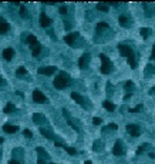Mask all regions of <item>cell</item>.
I'll use <instances>...</instances> for the list:
<instances>
[{"mask_svg":"<svg viewBox=\"0 0 155 164\" xmlns=\"http://www.w3.org/2000/svg\"><path fill=\"white\" fill-rule=\"evenodd\" d=\"M20 16L23 17V19H29V12H27V9L23 6V4H20Z\"/></svg>","mask_w":155,"mask_h":164,"instance_id":"1f68e13d","label":"cell"},{"mask_svg":"<svg viewBox=\"0 0 155 164\" xmlns=\"http://www.w3.org/2000/svg\"><path fill=\"white\" fill-rule=\"evenodd\" d=\"M151 59L152 60H155V44L152 46V51H151Z\"/></svg>","mask_w":155,"mask_h":164,"instance_id":"ab89813d","label":"cell"},{"mask_svg":"<svg viewBox=\"0 0 155 164\" xmlns=\"http://www.w3.org/2000/svg\"><path fill=\"white\" fill-rule=\"evenodd\" d=\"M2 144H3V138L0 137V146H2Z\"/></svg>","mask_w":155,"mask_h":164,"instance_id":"ee69618b","label":"cell"},{"mask_svg":"<svg viewBox=\"0 0 155 164\" xmlns=\"http://www.w3.org/2000/svg\"><path fill=\"white\" fill-rule=\"evenodd\" d=\"M95 9H97L98 12L107 13V12H108V4L107 3H97V4H95Z\"/></svg>","mask_w":155,"mask_h":164,"instance_id":"d4e9b609","label":"cell"},{"mask_svg":"<svg viewBox=\"0 0 155 164\" xmlns=\"http://www.w3.org/2000/svg\"><path fill=\"white\" fill-rule=\"evenodd\" d=\"M112 153H114L115 156H124L125 154V146H124V143H122V140H117L114 143Z\"/></svg>","mask_w":155,"mask_h":164,"instance_id":"8992f818","label":"cell"},{"mask_svg":"<svg viewBox=\"0 0 155 164\" xmlns=\"http://www.w3.org/2000/svg\"><path fill=\"white\" fill-rule=\"evenodd\" d=\"M3 111L6 114H10V113H14V111H16V106H14L13 103H7L6 104V107L3 109Z\"/></svg>","mask_w":155,"mask_h":164,"instance_id":"cb8c5ba5","label":"cell"},{"mask_svg":"<svg viewBox=\"0 0 155 164\" xmlns=\"http://www.w3.org/2000/svg\"><path fill=\"white\" fill-rule=\"evenodd\" d=\"M139 34H141L144 39H148L149 34H151V29H148V27H142V29H139Z\"/></svg>","mask_w":155,"mask_h":164,"instance_id":"484cf974","label":"cell"},{"mask_svg":"<svg viewBox=\"0 0 155 164\" xmlns=\"http://www.w3.org/2000/svg\"><path fill=\"white\" fill-rule=\"evenodd\" d=\"M2 56H3V59H4V60L10 61L11 59L14 57V50H13V49H4V50H3V53H2Z\"/></svg>","mask_w":155,"mask_h":164,"instance_id":"ac0fdd59","label":"cell"},{"mask_svg":"<svg viewBox=\"0 0 155 164\" xmlns=\"http://www.w3.org/2000/svg\"><path fill=\"white\" fill-rule=\"evenodd\" d=\"M51 19L47 16V14L44 13V12H41V14H40V19H39V23H40V26L41 27H46V29H48V27L51 26Z\"/></svg>","mask_w":155,"mask_h":164,"instance_id":"8fae6325","label":"cell"},{"mask_svg":"<svg viewBox=\"0 0 155 164\" xmlns=\"http://www.w3.org/2000/svg\"><path fill=\"white\" fill-rule=\"evenodd\" d=\"M142 7L145 9V16H147V17H151L152 14H154V12H152V9L149 7V4L144 3V4H142Z\"/></svg>","mask_w":155,"mask_h":164,"instance_id":"83f0119b","label":"cell"},{"mask_svg":"<svg viewBox=\"0 0 155 164\" xmlns=\"http://www.w3.org/2000/svg\"><path fill=\"white\" fill-rule=\"evenodd\" d=\"M93 150L95 151H101L103 150V143L100 140H95L94 143H93Z\"/></svg>","mask_w":155,"mask_h":164,"instance_id":"f546056e","label":"cell"},{"mask_svg":"<svg viewBox=\"0 0 155 164\" xmlns=\"http://www.w3.org/2000/svg\"><path fill=\"white\" fill-rule=\"evenodd\" d=\"M60 13H61V14H67V13H68V9H67L66 6H61V7H60Z\"/></svg>","mask_w":155,"mask_h":164,"instance_id":"f35d334b","label":"cell"},{"mask_svg":"<svg viewBox=\"0 0 155 164\" xmlns=\"http://www.w3.org/2000/svg\"><path fill=\"white\" fill-rule=\"evenodd\" d=\"M117 128H118V126H117L115 123H110V124L107 126V127H103L101 131H103V133H107L108 130H117Z\"/></svg>","mask_w":155,"mask_h":164,"instance_id":"4dcf8cb0","label":"cell"},{"mask_svg":"<svg viewBox=\"0 0 155 164\" xmlns=\"http://www.w3.org/2000/svg\"><path fill=\"white\" fill-rule=\"evenodd\" d=\"M151 147H152V146H149V144H142V146H139V147L137 148V151H135V153H137V154H142L145 150H147V148H151Z\"/></svg>","mask_w":155,"mask_h":164,"instance_id":"d6a6232c","label":"cell"},{"mask_svg":"<svg viewBox=\"0 0 155 164\" xmlns=\"http://www.w3.org/2000/svg\"><path fill=\"white\" fill-rule=\"evenodd\" d=\"M66 151H67L68 154H71V156H74V154H77V150H75V148H73V147H66Z\"/></svg>","mask_w":155,"mask_h":164,"instance_id":"d590c367","label":"cell"},{"mask_svg":"<svg viewBox=\"0 0 155 164\" xmlns=\"http://www.w3.org/2000/svg\"><path fill=\"white\" fill-rule=\"evenodd\" d=\"M90 61H91V56H90V53L81 54L80 59H78V67H80V69H87L88 64H90Z\"/></svg>","mask_w":155,"mask_h":164,"instance_id":"ba28073f","label":"cell"},{"mask_svg":"<svg viewBox=\"0 0 155 164\" xmlns=\"http://www.w3.org/2000/svg\"><path fill=\"white\" fill-rule=\"evenodd\" d=\"M118 23H120V26H122V27H130L131 26V19H130L128 16H120L118 17Z\"/></svg>","mask_w":155,"mask_h":164,"instance_id":"e0dca14e","label":"cell"},{"mask_svg":"<svg viewBox=\"0 0 155 164\" xmlns=\"http://www.w3.org/2000/svg\"><path fill=\"white\" fill-rule=\"evenodd\" d=\"M9 30H10V24L7 23V20H6V19H3V17H0V34L7 33Z\"/></svg>","mask_w":155,"mask_h":164,"instance_id":"2e32d148","label":"cell"},{"mask_svg":"<svg viewBox=\"0 0 155 164\" xmlns=\"http://www.w3.org/2000/svg\"><path fill=\"white\" fill-rule=\"evenodd\" d=\"M36 151L39 154V158H37V164H50L48 160H50V156L43 147H36Z\"/></svg>","mask_w":155,"mask_h":164,"instance_id":"5b68a950","label":"cell"},{"mask_svg":"<svg viewBox=\"0 0 155 164\" xmlns=\"http://www.w3.org/2000/svg\"><path fill=\"white\" fill-rule=\"evenodd\" d=\"M78 36H80V33H77V31H74V33H70V34H67V36L64 37V41L68 44V46L77 47V46H75V40L78 39Z\"/></svg>","mask_w":155,"mask_h":164,"instance_id":"7c38bea8","label":"cell"},{"mask_svg":"<svg viewBox=\"0 0 155 164\" xmlns=\"http://www.w3.org/2000/svg\"><path fill=\"white\" fill-rule=\"evenodd\" d=\"M33 100H34V103H39V104L47 103V97H46L43 94V91L39 90V89H36V90L33 91Z\"/></svg>","mask_w":155,"mask_h":164,"instance_id":"52a82bcc","label":"cell"},{"mask_svg":"<svg viewBox=\"0 0 155 164\" xmlns=\"http://www.w3.org/2000/svg\"><path fill=\"white\" fill-rule=\"evenodd\" d=\"M7 164H24V163H20V161H17V160H10Z\"/></svg>","mask_w":155,"mask_h":164,"instance_id":"60d3db41","label":"cell"},{"mask_svg":"<svg viewBox=\"0 0 155 164\" xmlns=\"http://www.w3.org/2000/svg\"><path fill=\"white\" fill-rule=\"evenodd\" d=\"M26 41H27V44H29V47L31 49V54H33L34 57H37L41 51V44H40V41L37 40V37L33 36V34H29Z\"/></svg>","mask_w":155,"mask_h":164,"instance_id":"3957f363","label":"cell"},{"mask_svg":"<svg viewBox=\"0 0 155 164\" xmlns=\"http://www.w3.org/2000/svg\"><path fill=\"white\" fill-rule=\"evenodd\" d=\"M100 60H101V73L103 74H110L112 71V63L107 54L101 53L100 54Z\"/></svg>","mask_w":155,"mask_h":164,"instance_id":"277c9868","label":"cell"},{"mask_svg":"<svg viewBox=\"0 0 155 164\" xmlns=\"http://www.w3.org/2000/svg\"><path fill=\"white\" fill-rule=\"evenodd\" d=\"M127 131L131 137H138L141 134V127L137 124H127Z\"/></svg>","mask_w":155,"mask_h":164,"instance_id":"9c48e42d","label":"cell"},{"mask_svg":"<svg viewBox=\"0 0 155 164\" xmlns=\"http://www.w3.org/2000/svg\"><path fill=\"white\" fill-rule=\"evenodd\" d=\"M149 74H155V67L152 64H147L145 67V76H149Z\"/></svg>","mask_w":155,"mask_h":164,"instance_id":"f1b7e54d","label":"cell"},{"mask_svg":"<svg viewBox=\"0 0 155 164\" xmlns=\"http://www.w3.org/2000/svg\"><path fill=\"white\" fill-rule=\"evenodd\" d=\"M71 83V79L68 77L67 73H64V71H60V73L56 76V79H54L53 84H54V87L57 89V90H63V89L68 87Z\"/></svg>","mask_w":155,"mask_h":164,"instance_id":"7a4b0ae2","label":"cell"},{"mask_svg":"<svg viewBox=\"0 0 155 164\" xmlns=\"http://www.w3.org/2000/svg\"><path fill=\"white\" fill-rule=\"evenodd\" d=\"M13 160H21V158H23V150H21V148H14L13 150Z\"/></svg>","mask_w":155,"mask_h":164,"instance_id":"603a6c76","label":"cell"},{"mask_svg":"<svg viewBox=\"0 0 155 164\" xmlns=\"http://www.w3.org/2000/svg\"><path fill=\"white\" fill-rule=\"evenodd\" d=\"M16 74H17L19 77H20V76H26V74H27L26 67H23V66H21V67H19V69L16 70Z\"/></svg>","mask_w":155,"mask_h":164,"instance_id":"836d02e7","label":"cell"},{"mask_svg":"<svg viewBox=\"0 0 155 164\" xmlns=\"http://www.w3.org/2000/svg\"><path fill=\"white\" fill-rule=\"evenodd\" d=\"M93 123H94L95 126H98V124H101V123H103V120H101L100 117H94V118H93Z\"/></svg>","mask_w":155,"mask_h":164,"instance_id":"74e56055","label":"cell"},{"mask_svg":"<svg viewBox=\"0 0 155 164\" xmlns=\"http://www.w3.org/2000/svg\"><path fill=\"white\" fill-rule=\"evenodd\" d=\"M71 99L75 101L77 104H80V106H83L84 109H90V106L88 104H85V99L81 96V94H78V93H75V91H73L71 93Z\"/></svg>","mask_w":155,"mask_h":164,"instance_id":"30bf717a","label":"cell"},{"mask_svg":"<svg viewBox=\"0 0 155 164\" xmlns=\"http://www.w3.org/2000/svg\"><path fill=\"white\" fill-rule=\"evenodd\" d=\"M2 84H4V80L2 79V77H0V86H2Z\"/></svg>","mask_w":155,"mask_h":164,"instance_id":"7bdbcfd3","label":"cell"},{"mask_svg":"<svg viewBox=\"0 0 155 164\" xmlns=\"http://www.w3.org/2000/svg\"><path fill=\"white\" fill-rule=\"evenodd\" d=\"M50 164H56V163H50Z\"/></svg>","mask_w":155,"mask_h":164,"instance_id":"bcb514c9","label":"cell"},{"mask_svg":"<svg viewBox=\"0 0 155 164\" xmlns=\"http://www.w3.org/2000/svg\"><path fill=\"white\" fill-rule=\"evenodd\" d=\"M23 136H24L26 138H31V137H33V133H31L30 130H27V128H26V130L23 131Z\"/></svg>","mask_w":155,"mask_h":164,"instance_id":"8d00e7d4","label":"cell"},{"mask_svg":"<svg viewBox=\"0 0 155 164\" xmlns=\"http://www.w3.org/2000/svg\"><path fill=\"white\" fill-rule=\"evenodd\" d=\"M142 109H144V106H142V104H138V106L134 107V109H128V111L130 113H138V111H141Z\"/></svg>","mask_w":155,"mask_h":164,"instance_id":"e575fe53","label":"cell"},{"mask_svg":"<svg viewBox=\"0 0 155 164\" xmlns=\"http://www.w3.org/2000/svg\"><path fill=\"white\" fill-rule=\"evenodd\" d=\"M19 130V127L17 126H13V124H4L3 126V131L4 133H9V134H13V133H16V131Z\"/></svg>","mask_w":155,"mask_h":164,"instance_id":"d6986e66","label":"cell"},{"mask_svg":"<svg viewBox=\"0 0 155 164\" xmlns=\"http://www.w3.org/2000/svg\"><path fill=\"white\" fill-rule=\"evenodd\" d=\"M104 29H108V23H105V22H98L97 23V33L100 34Z\"/></svg>","mask_w":155,"mask_h":164,"instance_id":"4316f807","label":"cell"},{"mask_svg":"<svg viewBox=\"0 0 155 164\" xmlns=\"http://www.w3.org/2000/svg\"><path fill=\"white\" fill-rule=\"evenodd\" d=\"M118 50L122 54V57H125V60L128 61L131 69H137V56H135L134 50L131 47L125 46V44H118Z\"/></svg>","mask_w":155,"mask_h":164,"instance_id":"6da1fadb","label":"cell"},{"mask_svg":"<svg viewBox=\"0 0 155 164\" xmlns=\"http://www.w3.org/2000/svg\"><path fill=\"white\" fill-rule=\"evenodd\" d=\"M103 107H104L105 110H108V111H114L115 110L114 103H111L110 100H104V101H103Z\"/></svg>","mask_w":155,"mask_h":164,"instance_id":"7402d4cb","label":"cell"},{"mask_svg":"<svg viewBox=\"0 0 155 164\" xmlns=\"http://www.w3.org/2000/svg\"><path fill=\"white\" fill-rule=\"evenodd\" d=\"M40 133L43 134V136H44L46 138H48V140H54V141H56V136H54V134L51 133L50 130H47V128L41 127V128H40Z\"/></svg>","mask_w":155,"mask_h":164,"instance_id":"ffe728a7","label":"cell"},{"mask_svg":"<svg viewBox=\"0 0 155 164\" xmlns=\"http://www.w3.org/2000/svg\"><path fill=\"white\" fill-rule=\"evenodd\" d=\"M33 121L36 124H46L47 123V118L44 117V114H41V113H34L33 114Z\"/></svg>","mask_w":155,"mask_h":164,"instance_id":"9a60e30c","label":"cell"},{"mask_svg":"<svg viewBox=\"0 0 155 164\" xmlns=\"http://www.w3.org/2000/svg\"><path fill=\"white\" fill-rule=\"evenodd\" d=\"M149 94H155V87H152V89H149V91H148Z\"/></svg>","mask_w":155,"mask_h":164,"instance_id":"b9f144b4","label":"cell"},{"mask_svg":"<svg viewBox=\"0 0 155 164\" xmlns=\"http://www.w3.org/2000/svg\"><path fill=\"white\" fill-rule=\"evenodd\" d=\"M84 164H93V163H91V161H88V160H87V161H85Z\"/></svg>","mask_w":155,"mask_h":164,"instance_id":"f6af8a7d","label":"cell"},{"mask_svg":"<svg viewBox=\"0 0 155 164\" xmlns=\"http://www.w3.org/2000/svg\"><path fill=\"white\" fill-rule=\"evenodd\" d=\"M63 116H64V117H66V120H67V123L70 124V126H71L73 128H74L75 131H80V127H78L77 124H75V121L70 117V113H68V110H67V109H63Z\"/></svg>","mask_w":155,"mask_h":164,"instance_id":"4fadbf2b","label":"cell"},{"mask_svg":"<svg viewBox=\"0 0 155 164\" xmlns=\"http://www.w3.org/2000/svg\"><path fill=\"white\" fill-rule=\"evenodd\" d=\"M56 70H57L56 66H47V67H40V69H39V73L44 74V76H50V74H53Z\"/></svg>","mask_w":155,"mask_h":164,"instance_id":"5bb4252c","label":"cell"},{"mask_svg":"<svg viewBox=\"0 0 155 164\" xmlns=\"http://www.w3.org/2000/svg\"><path fill=\"white\" fill-rule=\"evenodd\" d=\"M124 89H125V90H127V91H128V93H127V94H130V96H132V91L135 90V86H134V83H132L131 80H128V81H127V83L124 84Z\"/></svg>","mask_w":155,"mask_h":164,"instance_id":"44dd1931","label":"cell"}]
</instances>
